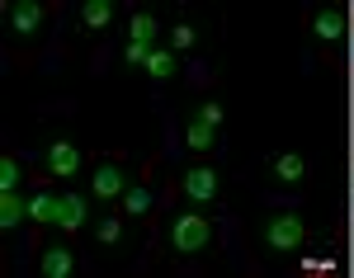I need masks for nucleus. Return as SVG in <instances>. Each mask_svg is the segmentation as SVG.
<instances>
[{"label":"nucleus","instance_id":"obj_10","mask_svg":"<svg viewBox=\"0 0 354 278\" xmlns=\"http://www.w3.org/2000/svg\"><path fill=\"white\" fill-rule=\"evenodd\" d=\"M147 76H156V81L175 76V52H165V48H151V57H147Z\"/></svg>","mask_w":354,"mask_h":278},{"label":"nucleus","instance_id":"obj_1","mask_svg":"<svg viewBox=\"0 0 354 278\" xmlns=\"http://www.w3.org/2000/svg\"><path fill=\"white\" fill-rule=\"evenodd\" d=\"M208 236H213V231H208V222H203L198 212H180L175 226H170V241H175L180 255H198L203 246H208Z\"/></svg>","mask_w":354,"mask_h":278},{"label":"nucleus","instance_id":"obj_21","mask_svg":"<svg viewBox=\"0 0 354 278\" xmlns=\"http://www.w3.org/2000/svg\"><path fill=\"white\" fill-rule=\"evenodd\" d=\"M118 236H123V226H118V222H100V241H104V246H113Z\"/></svg>","mask_w":354,"mask_h":278},{"label":"nucleus","instance_id":"obj_20","mask_svg":"<svg viewBox=\"0 0 354 278\" xmlns=\"http://www.w3.org/2000/svg\"><path fill=\"white\" fill-rule=\"evenodd\" d=\"M170 43H175V48H189V43H194V28L189 24H175V28H170Z\"/></svg>","mask_w":354,"mask_h":278},{"label":"nucleus","instance_id":"obj_13","mask_svg":"<svg viewBox=\"0 0 354 278\" xmlns=\"http://www.w3.org/2000/svg\"><path fill=\"white\" fill-rule=\"evenodd\" d=\"M302 156H279V161H274V175H279V179H283V184H298L302 179Z\"/></svg>","mask_w":354,"mask_h":278},{"label":"nucleus","instance_id":"obj_12","mask_svg":"<svg viewBox=\"0 0 354 278\" xmlns=\"http://www.w3.org/2000/svg\"><path fill=\"white\" fill-rule=\"evenodd\" d=\"M28 217H33V222H57V198L53 194L28 198Z\"/></svg>","mask_w":354,"mask_h":278},{"label":"nucleus","instance_id":"obj_19","mask_svg":"<svg viewBox=\"0 0 354 278\" xmlns=\"http://www.w3.org/2000/svg\"><path fill=\"white\" fill-rule=\"evenodd\" d=\"M147 57H151V43H128V48H123V61H128V66H137V61L147 66Z\"/></svg>","mask_w":354,"mask_h":278},{"label":"nucleus","instance_id":"obj_16","mask_svg":"<svg viewBox=\"0 0 354 278\" xmlns=\"http://www.w3.org/2000/svg\"><path fill=\"white\" fill-rule=\"evenodd\" d=\"M189 146H194V151H208V146H213V128H208L203 118H194V123H189Z\"/></svg>","mask_w":354,"mask_h":278},{"label":"nucleus","instance_id":"obj_9","mask_svg":"<svg viewBox=\"0 0 354 278\" xmlns=\"http://www.w3.org/2000/svg\"><path fill=\"white\" fill-rule=\"evenodd\" d=\"M43 274H48V278H66V274H71V250H66V246L43 250Z\"/></svg>","mask_w":354,"mask_h":278},{"label":"nucleus","instance_id":"obj_17","mask_svg":"<svg viewBox=\"0 0 354 278\" xmlns=\"http://www.w3.org/2000/svg\"><path fill=\"white\" fill-rule=\"evenodd\" d=\"M123 203H128L133 217H142V212L151 208V194H147V189H123Z\"/></svg>","mask_w":354,"mask_h":278},{"label":"nucleus","instance_id":"obj_8","mask_svg":"<svg viewBox=\"0 0 354 278\" xmlns=\"http://www.w3.org/2000/svg\"><path fill=\"white\" fill-rule=\"evenodd\" d=\"M24 217H28V203L19 194H5V198H0V226H5V231H15Z\"/></svg>","mask_w":354,"mask_h":278},{"label":"nucleus","instance_id":"obj_5","mask_svg":"<svg viewBox=\"0 0 354 278\" xmlns=\"http://www.w3.org/2000/svg\"><path fill=\"white\" fill-rule=\"evenodd\" d=\"M185 194L198 198V203H208V198L218 194V175H213L208 166H203V170H189V175H185Z\"/></svg>","mask_w":354,"mask_h":278},{"label":"nucleus","instance_id":"obj_22","mask_svg":"<svg viewBox=\"0 0 354 278\" xmlns=\"http://www.w3.org/2000/svg\"><path fill=\"white\" fill-rule=\"evenodd\" d=\"M198 118H203L208 128H218V123H222V104H203V113H198Z\"/></svg>","mask_w":354,"mask_h":278},{"label":"nucleus","instance_id":"obj_14","mask_svg":"<svg viewBox=\"0 0 354 278\" xmlns=\"http://www.w3.org/2000/svg\"><path fill=\"white\" fill-rule=\"evenodd\" d=\"M128 38H133V43H151V38H156V19H151V14H133Z\"/></svg>","mask_w":354,"mask_h":278},{"label":"nucleus","instance_id":"obj_4","mask_svg":"<svg viewBox=\"0 0 354 278\" xmlns=\"http://www.w3.org/2000/svg\"><path fill=\"white\" fill-rule=\"evenodd\" d=\"M10 24H15V33H38L43 28V5H33V0L10 5Z\"/></svg>","mask_w":354,"mask_h":278},{"label":"nucleus","instance_id":"obj_6","mask_svg":"<svg viewBox=\"0 0 354 278\" xmlns=\"http://www.w3.org/2000/svg\"><path fill=\"white\" fill-rule=\"evenodd\" d=\"M123 179H128V175H123L118 166H100L95 170V198H118L123 189H128Z\"/></svg>","mask_w":354,"mask_h":278},{"label":"nucleus","instance_id":"obj_2","mask_svg":"<svg viewBox=\"0 0 354 278\" xmlns=\"http://www.w3.org/2000/svg\"><path fill=\"white\" fill-rule=\"evenodd\" d=\"M265 241H270L274 250H298L302 246V217L298 212H279V217H270Z\"/></svg>","mask_w":354,"mask_h":278},{"label":"nucleus","instance_id":"obj_15","mask_svg":"<svg viewBox=\"0 0 354 278\" xmlns=\"http://www.w3.org/2000/svg\"><path fill=\"white\" fill-rule=\"evenodd\" d=\"M340 33H345V19H340V14H335V10H326V14H317V38H340Z\"/></svg>","mask_w":354,"mask_h":278},{"label":"nucleus","instance_id":"obj_3","mask_svg":"<svg viewBox=\"0 0 354 278\" xmlns=\"http://www.w3.org/2000/svg\"><path fill=\"white\" fill-rule=\"evenodd\" d=\"M48 170H53V175H76V170H81V151H76V141H53V151H48Z\"/></svg>","mask_w":354,"mask_h":278},{"label":"nucleus","instance_id":"obj_7","mask_svg":"<svg viewBox=\"0 0 354 278\" xmlns=\"http://www.w3.org/2000/svg\"><path fill=\"white\" fill-rule=\"evenodd\" d=\"M81 222H85V198H81V194H66V198H57V226L76 231Z\"/></svg>","mask_w":354,"mask_h":278},{"label":"nucleus","instance_id":"obj_18","mask_svg":"<svg viewBox=\"0 0 354 278\" xmlns=\"http://www.w3.org/2000/svg\"><path fill=\"white\" fill-rule=\"evenodd\" d=\"M15 184H19V166L5 156V161H0V189H5V194H15Z\"/></svg>","mask_w":354,"mask_h":278},{"label":"nucleus","instance_id":"obj_11","mask_svg":"<svg viewBox=\"0 0 354 278\" xmlns=\"http://www.w3.org/2000/svg\"><path fill=\"white\" fill-rule=\"evenodd\" d=\"M109 14H113V5H109V0H90V5L81 10L85 28H104V24H109Z\"/></svg>","mask_w":354,"mask_h":278}]
</instances>
